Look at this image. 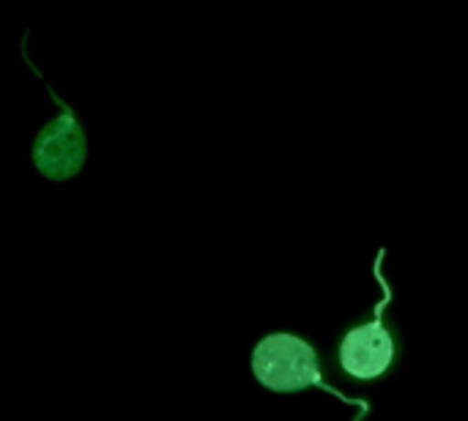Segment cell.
<instances>
[{
  "instance_id": "cell-1",
  "label": "cell",
  "mask_w": 468,
  "mask_h": 421,
  "mask_svg": "<svg viewBox=\"0 0 468 421\" xmlns=\"http://www.w3.org/2000/svg\"><path fill=\"white\" fill-rule=\"evenodd\" d=\"M252 375L263 389H269L274 395H296V392L318 386L321 392L332 395L335 400H340L346 405H356L359 421L370 414L365 400L348 397L324 381L318 351L304 337H299L293 332H271L252 348Z\"/></svg>"
},
{
  "instance_id": "cell-2",
  "label": "cell",
  "mask_w": 468,
  "mask_h": 421,
  "mask_svg": "<svg viewBox=\"0 0 468 421\" xmlns=\"http://www.w3.org/2000/svg\"><path fill=\"white\" fill-rule=\"evenodd\" d=\"M387 258V249L381 247L378 249V258H376V279L381 282L384 288V299L376 304V318L367 321V323H359V326H351L343 340H340V348H337V362H340V370L354 378V381H378L384 378L392 364H395V356H398V348H395V334L392 329L384 323V312L389 310V301H392V290H389V282L384 279L381 274V263Z\"/></svg>"
},
{
  "instance_id": "cell-3",
  "label": "cell",
  "mask_w": 468,
  "mask_h": 421,
  "mask_svg": "<svg viewBox=\"0 0 468 421\" xmlns=\"http://www.w3.org/2000/svg\"><path fill=\"white\" fill-rule=\"evenodd\" d=\"M52 101L58 104V115L44 123L33 142V167L47 181L63 184L82 173L88 162V137L82 121L58 93H52Z\"/></svg>"
}]
</instances>
